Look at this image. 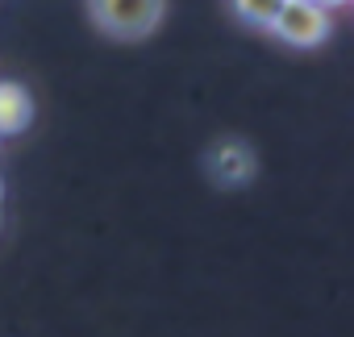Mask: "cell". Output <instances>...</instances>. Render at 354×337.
Here are the masks:
<instances>
[{"label": "cell", "mask_w": 354, "mask_h": 337, "mask_svg": "<svg viewBox=\"0 0 354 337\" xmlns=\"http://www.w3.org/2000/svg\"><path fill=\"white\" fill-rule=\"evenodd\" d=\"M88 17L117 42H142L162 26L167 0H88Z\"/></svg>", "instance_id": "obj_1"}, {"label": "cell", "mask_w": 354, "mask_h": 337, "mask_svg": "<svg viewBox=\"0 0 354 337\" xmlns=\"http://www.w3.org/2000/svg\"><path fill=\"white\" fill-rule=\"evenodd\" d=\"M267 34H275L283 46L313 50V46H321V42L333 34V13L308 5V0H288V5L275 13V21H271Z\"/></svg>", "instance_id": "obj_2"}, {"label": "cell", "mask_w": 354, "mask_h": 337, "mask_svg": "<svg viewBox=\"0 0 354 337\" xmlns=\"http://www.w3.org/2000/svg\"><path fill=\"white\" fill-rule=\"evenodd\" d=\"M254 150L250 146H242V142H217L213 150H209V175L217 180V184H225V188H238V184H246L250 175H254Z\"/></svg>", "instance_id": "obj_3"}, {"label": "cell", "mask_w": 354, "mask_h": 337, "mask_svg": "<svg viewBox=\"0 0 354 337\" xmlns=\"http://www.w3.org/2000/svg\"><path fill=\"white\" fill-rule=\"evenodd\" d=\"M34 121V96L17 79H0V137L26 133Z\"/></svg>", "instance_id": "obj_4"}, {"label": "cell", "mask_w": 354, "mask_h": 337, "mask_svg": "<svg viewBox=\"0 0 354 337\" xmlns=\"http://www.w3.org/2000/svg\"><path fill=\"white\" fill-rule=\"evenodd\" d=\"M288 5V0H230V9L242 26H254V30H271L275 13Z\"/></svg>", "instance_id": "obj_5"}, {"label": "cell", "mask_w": 354, "mask_h": 337, "mask_svg": "<svg viewBox=\"0 0 354 337\" xmlns=\"http://www.w3.org/2000/svg\"><path fill=\"white\" fill-rule=\"evenodd\" d=\"M308 5H317V9H325V13H333V9H346L350 0H308Z\"/></svg>", "instance_id": "obj_6"}]
</instances>
